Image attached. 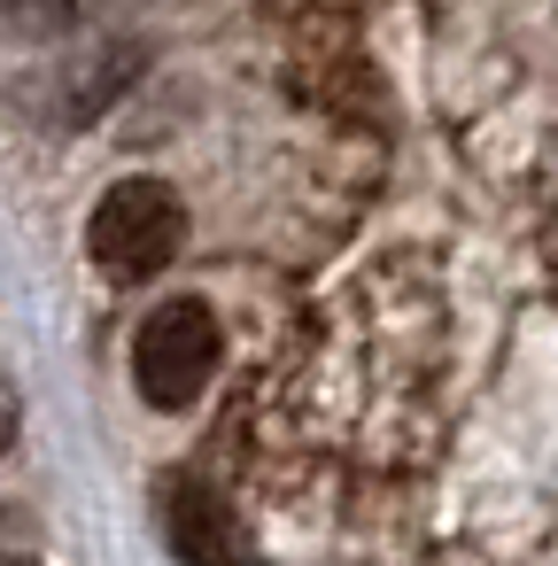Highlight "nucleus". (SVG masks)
I'll return each mask as SVG.
<instances>
[{"label":"nucleus","instance_id":"obj_2","mask_svg":"<svg viewBox=\"0 0 558 566\" xmlns=\"http://www.w3.org/2000/svg\"><path fill=\"white\" fill-rule=\"evenodd\" d=\"M218 349H225L218 311L194 303V295H171V303H156V311L140 318V334H133V388H140L156 411H179V403H194V396L210 388Z\"/></svg>","mask_w":558,"mask_h":566},{"label":"nucleus","instance_id":"obj_4","mask_svg":"<svg viewBox=\"0 0 558 566\" xmlns=\"http://www.w3.org/2000/svg\"><path fill=\"white\" fill-rule=\"evenodd\" d=\"M78 17V0H0V40H48Z\"/></svg>","mask_w":558,"mask_h":566},{"label":"nucleus","instance_id":"obj_3","mask_svg":"<svg viewBox=\"0 0 558 566\" xmlns=\"http://www.w3.org/2000/svg\"><path fill=\"white\" fill-rule=\"evenodd\" d=\"M156 512H164V543L179 551V566H241V520L202 473H164Z\"/></svg>","mask_w":558,"mask_h":566},{"label":"nucleus","instance_id":"obj_5","mask_svg":"<svg viewBox=\"0 0 558 566\" xmlns=\"http://www.w3.org/2000/svg\"><path fill=\"white\" fill-rule=\"evenodd\" d=\"M9 442H17V388L0 380V458H9Z\"/></svg>","mask_w":558,"mask_h":566},{"label":"nucleus","instance_id":"obj_6","mask_svg":"<svg viewBox=\"0 0 558 566\" xmlns=\"http://www.w3.org/2000/svg\"><path fill=\"white\" fill-rule=\"evenodd\" d=\"M0 566H32V558H0Z\"/></svg>","mask_w":558,"mask_h":566},{"label":"nucleus","instance_id":"obj_1","mask_svg":"<svg viewBox=\"0 0 558 566\" xmlns=\"http://www.w3.org/2000/svg\"><path fill=\"white\" fill-rule=\"evenodd\" d=\"M179 249H187V202L164 179H117L94 202V218H86V256L109 280H125V287L133 280H156Z\"/></svg>","mask_w":558,"mask_h":566}]
</instances>
